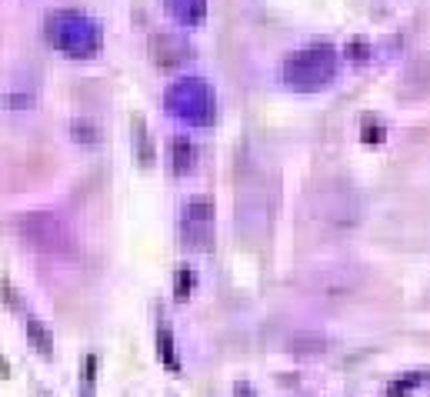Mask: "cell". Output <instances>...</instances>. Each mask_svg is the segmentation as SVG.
Listing matches in <instances>:
<instances>
[{"instance_id": "cell-1", "label": "cell", "mask_w": 430, "mask_h": 397, "mask_svg": "<svg viewBox=\"0 0 430 397\" xmlns=\"http://www.w3.org/2000/svg\"><path fill=\"white\" fill-rule=\"evenodd\" d=\"M307 214H310V220H314L320 231L350 234L364 224V201H360L354 184L334 180V184H324V187H317L310 194Z\"/></svg>"}, {"instance_id": "cell-2", "label": "cell", "mask_w": 430, "mask_h": 397, "mask_svg": "<svg viewBox=\"0 0 430 397\" xmlns=\"http://www.w3.org/2000/svg\"><path fill=\"white\" fill-rule=\"evenodd\" d=\"M337 53L330 47H307V51L291 53L284 67H280V77L291 90L301 94H317V90L330 87L337 80Z\"/></svg>"}, {"instance_id": "cell-3", "label": "cell", "mask_w": 430, "mask_h": 397, "mask_svg": "<svg viewBox=\"0 0 430 397\" xmlns=\"http://www.w3.org/2000/svg\"><path fill=\"white\" fill-rule=\"evenodd\" d=\"M167 114L177 117L187 127H210L217 120V97L214 87L201 77H184L177 84H170L164 94Z\"/></svg>"}, {"instance_id": "cell-4", "label": "cell", "mask_w": 430, "mask_h": 397, "mask_svg": "<svg viewBox=\"0 0 430 397\" xmlns=\"http://www.w3.org/2000/svg\"><path fill=\"white\" fill-rule=\"evenodd\" d=\"M47 37L70 57H94L101 51V27L77 11H61L47 20Z\"/></svg>"}, {"instance_id": "cell-5", "label": "cell", "mask_w": 430, "mask_h": 397, "mask_svg": "<svg viewBox=\"0 0 430 397\" xmlns=\"http://www.w3.org/2000/svg\"><path fill=\"white\" fill-rule=\"evenodd\" d=\"M17 234L24 237L30 247L37 251H47V254H63L70 251V231L57 214H47V210H37V214H24L17 220Z\"/></svg>"}, {"instance_id": "cell-6", "label": "cell", "mask_w": 430, "mask_h": 397, "mask_svg": "<svg viewBox=\"0 0 430 397\" xmlns=\"http://www.w3.org/2000/svg\"><path fill=\"white\" fill-rule=\"evenodd\" d=\"M237 227L247 237H260L270 227V187H264L260 177H251V184H241V194H237Z\"/></svg>"}, {"instance_id": "cell-7", "label": "cell", "mask_w": 430, "mask_h": 397, "mask_svg": "<svg viewBox=\"0 0 430 397\" xmlns=\"http://www.w3.org/2000/svg\"><path fill=\"white\" fill-rule=\"evenodd\" d=\"M180 237L187 247L210 251L214 244V201L210 197H190L180 207Z\"/></svg>"}, {"instance_id": "cell-8", "label": "cell", "mask_w": 430, "mask_h": 397, "mask_svg": "<svg viewBox=\"0 0 430 397\" xmlns=\"http://www.w3.org/2000/svg\"><path fill=\"white\" fill-rule=\"evenodd\" d=\"M360 277H364L360 267L354 270L350 264H337V267H324L320 274H314V277H310V287L324 297H347L360 287Z\"/></svg>"}, {"instance_id": "cell-9", "label": "cell", "mask_w": 430, "mask_h": 397, "mask_svg": "<svg viewBox=\"0 0 430 397\" xmlns=\"http://www.w3.org/2000/svg\"><path fill=\"white\" fill-rule=\"evenodd\" d=\"M151 57L157 67H164V70H170V67H180L184 61L190 57V47L187 40L177 37V34H153L151 37Z\"/></svg>"}, {"instance_id": "cell-10", "label": "cell", "mask_w": 430, "mask_h": 397, "mask_svg": "<svg viewBox=\"0 0 430 397\" xmlns=\"http://www.w3.org/2000/svg\"><path fill=\"white\" fill-rule=\"evenodd\" d=\"M430 94V53L427 57H417L414 64L407 67L404 84H400V97H410V101H424Z\"/></svg>"}, {"instance_id": "cell-11", "label": "cell", "mask_w": 430, "mask_h": 397, "mask_svg": "<svg viewBox=\"0 0 430 397\" xmlns=\"http://www.w3.org/2000/svg\"><path fill=\"white\" fill-rule=\"evenodd\" d=\"M170 170L177 177H187V174L197 170V147H194V141H187V137L170 141Z\"/></svg>"}, {"instance_id": "cell-12", "label": "cell", "mask_w": 430, "mask_h": 397, "mask_svg": "<svg viewBox=\"0 0 430 397\" xmlns=\"http://www.w3.org/2000/svg\"><path fill=\"white\" fill-rule=\"evenodd\" d=\"M167 11L177 17L180 24H201L203 11H207V0H167Z\"/></svg>"}, {"instance_id": "cell-13", "label": "cell", "mask_w": 430, "mask_h": 397, "mask_svg": "<svg viewBox=\"0 0 430 397\" xmlns=\"http://www.w3.org/2000/svg\"><path fill=\"white\" fill-rule=\"evenodd\" d=\"M291 351L301 354V358H317V354L327 351V337H320V334H297L291 341Z\"/></svg>"}, {"instance_id": "cell-14", "label": "cell", "mask_w": 430, "mask_h": 397, "mask_svg": "<svg viewBox=\"0 0 430 397\" xmlns=\"http://www.w3.org/2000/svg\"><path fill=\"white\" fill-rule=\"evenodd\" d=\"M27 337L34 341V347H37V351L44 354V358H51V354H53V341H51V334H47V327H44V324H40L37 317H30V320H27Z\"/></svg>"}, {"instance_id": "cell-15", "label": "cell", "mask_w": 430, "mask_h": 397, "mask_svg": "<svg viewBox=\"0 0 430 397\" xmlns=\"http://www.w3.org/2000/svg\"><path fill=\"white\" fill-rule=\"evenodd\" d=\"M70 137L77 144H101V127L94 124V120H80L77 117L74 124H70Z\"/></svg>"}, {"instance_id": "cell-16", "label": "cell", "mask_w": 430, "mask_h": 397, "mask_svg": "<svg viewBox=\"0 0 430 397\" xmlns=\"http://www.w3.org/2000/svg\"><path fill=\"white\" fill-rule=\"evenodd\" d=\"M134 147H137V157L144 167L153 164V151H151V141H147V127H144V120H134Z\"/></svg>"}, {"instance_id": "cell-17", "label": "cell", "mask_w": 430, "mask_h": 397, "mask_svg": "<svg viewBox=\"0 0 430 397\" xmlns=\"http://www.w3.org/2000/svg\"><path fill=\"white\" fill-rule=\"evenodd\" d=\"M157 347H160V360H164L167 367H170V371H180L177 354H174V337H170V334H167L164 327L157 331Z\"/></svg>"}, {"instance_id": "cell-18", "label": "cell", "mask_w": 430, "mask_h": 397, "mask_svg": "<svg viewBox=\"0 0 430 397\" xmlns=\"http://www.w3.org/2000/svg\"><path fill=\"white\" fill-rule=\"evenodd\" d=\"M194 284H197V274L190 267H180L177 270V284H174V291H177V301H187L190 291H194Z\"/></svg>"}, {"instance_id": "cell-19", "label": "cell", "mask_w": 430, "mask_h": 397, "mask_svg": "<svg viewBox=\"0 0 430 397\" xmlns=\"http://www.w3.org/2000/svg\"><path fill=\"white\" fill-rule=\"evenodd\" d=\"M420 387V374H407V377H400V381H393L391 387H387V394L391 397H400V394H410V391H417Z\"/></svg>"}, {"instance_id": "cell-20", "label": "cell", "mask_w": 430, "mask_h": 397, "mask_svg": "<svg viewBox=\"0 0 430 397\" xmlns=\"http://www.w3.org/2000/svg\"><path fill=\"white\" fill-rule=\"evenodd\" d=\"M234 397H260V394H257L247 381H237V384H234Z\"/></svg>"}, {"instance_id": "cell-21", "label": "cell", "mask_w": 430, "mask_h": 397, "mask_svg": "<svg viewBox=\"0 0 430 397\" xmlns=\"http://www.w3.org/2000/svg\"><path fill=\"white\" fill-rule=\"evenodd\" d=\"M94 367H97V360H94V358H87V374H84L87 381H94Z\"/></svg>"}, {"instance_id": "cell-22", "label": "cell", "mask_w": 430, "mask_h": 397, "mask_svg": "<svg viewBox=\"0 0 430 397\" xmlns=\"http://www.w3.org/2000/svg\"><path fill=\"white\" fill-rule=\"evenodd\" d=\"M0 374H4V377L11 374V367H7V360H4V358H0Z\"/></svg>"}, {"instance_id": "cell-23", "label": "cell", "mask_w": 430, "mask_h": 397, "mask_svg": "<svg viewBox=\"0 0 430 397\" xmlns=\"http://www.w3.org/2000/svg\"><path fill=\"white\" fill-rule=\"evenodd\" d=\"M427 304H430V291H427Z\"/></svg>"}]
</instances>
